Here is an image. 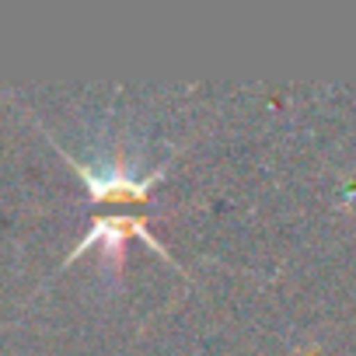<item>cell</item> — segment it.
Returning a JSON list of instances; mask_svg holds the SVG:
<instances>
[{
  "instance_id": "cell-1",
  "label": "cell",
  "mask_w": 356,
  "mask_h": 356,
  "mask_svg": "<svg viewBox=\"0 0 356 356\" xmlns=\"http://www.w3.org/2000/svg\"><path fill=\"white\" fill-rule=\"evenodd\" d=\"M67 154V150H63ZM67 161L74 164V171L84 178V186H88V193H91V200L95 203H102V200H147V193L154 189V182H161V168L157 171H150V175H136V171H129V168H122V164H112V168H105V171H98V168H91V164H81L77 157H70L67 154Z\"/></svg>"
},
{
  "instance_id": "cell-2",
  "label": "cell",
  "mask_w": 356,
  "mask_h": 356,
  "mask_svg": "<svg viewBox=\"0 0 356 356\" xmlns=\"http://www.w3.org/2000/svg\"><path fill=\"white\" fill-rule=\"evenodd\" d=\"M126 238H140V241H147V245H150V248H154L161 259H168V262H171L168 248H164V245H161V241H157L150 231H147V224H143L140 217H102V220H95V227H91V231H88L81 241H77V248L67 255V262H70V259H77L81 252H88L91 245H98V241H105L108 255L119 262V259H122V245H126Z\"/></svg>"
}]
</instances>
